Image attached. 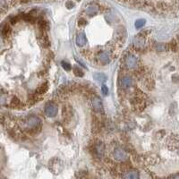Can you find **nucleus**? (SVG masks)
Here are the masks:
<instances>
[{
    "mask_svg": "<svg viewBox=\"0 0 179 179\" xmlns=\"http://www.w3.org/2000/svg\"><path fill=\"white\" fill-rule=\"evenodd\" d=\"M120 3L133 7L144 9L151 12L161 13L172 8L175 0H117Z\"/></svg>",
    "mask_w": 179,
    "mask_h": 179,
    "instance_id": "nucleus-1",
    "label": "nucleus"
},
{
    "mask_svg": "<svg viewBox=\"0 0 179 179\" xmlns=\"http://www.w3.org/2000/svg\"><path fill=\"white\" fill-rule=\"evenodd\" d=\"M41 121L40 119L36 116V115H31L26 117L23 121H22V126L26 128V129H30V130H34L37 129L40 126Z\"/></svg>",
    "mask_w": 179,
    "mask_h": 179,
    "instance_id": "nucleus-2",
    "label": "nucleus"
},
{
    "mask_svg": "<svg viewBox=\"0 0 179 179\" xmlns=\"http://www.w3.org/2000/svg\"><path fill=\"white\" fill-rule=\"evenodd\" d=\"M138 63H139L138 57H136V55H134L133 53L127 54L125 57V65L129 69L136 68L138 66Z\"/></svg>",
    "mask_w": 179,
    "mask_h": 179,
    "instance_id": "nucleus-3",
    "label": "nucleus"
},
{
    "mask_svg": "<svg viewBox=\"0 0 179 179\" xmlns=\"http://www.w3.org/2000/svg\"><path fill=\"white\" fill-rule=\"evenodd\" d=\"M96 59L98 61L99 64L101 65H108L110 63L112 57H111V53L108 51H100L97 53Z\"/></svg>",
    "mask_w": 179,
    "mask_h": 179,
    "instance_id": "nucleus-4",
    "label": "nucleus"
},
{
    "mask_svg": "<svg viewBox=\"0 0 179 179\" xmlns=\"http://www.w3.org/2000/svg\"><path fill=\"white\" fill-rule=\"evenodd\" d=\"M32 1H41V0H1V8L2 13L5 11V7L8 8L10 6H13L16 4H26Z\"/></svg>",
    "mask_w": 179,
    "mask_h": 179,
    "instance_id": "nucleus-5",
    "label": "nucleus"
},
{
    "mask_svg": "<svg viewBox=\"0 0 179 179\" xmlns=\"http://www.w3.org/2000/svg\"><path fill=\"white\" fill-rule=\"evenodd\" d=\"M113 157L117 161H126L128 159V154L125 150L120 147H116L113 152Z\"/></svg>",
    "mask_w": 179,
    "mask_h": 179,
    "instance_id": "nucleus-6",
    "label": "nucleus"
},
{
    "mask_svg": "<svg viewBox=\"0 0 179 179\" xmlns=\"http://www.w3.org/2000/svg\"><path fill=\"white\" fill-rule=\"evenodd\" d=\"M44 109H45V114L49 117L56 116L57 115V111H58L57 106L54 103H51V102H49V103L46 104Z\"/></svg>",
    "mask_w": 179,
    "mask_h": 179,
    "instance_id": "nucleus-7",
    "label": "nucleus"
},
{
    "mask_svg": "<svg viewBox=\"0 0 179 179\" xmlns=\"http://www.w3.org/2000/svg\"><path fill=\"white\" fill-rule=\"evenodd\" d=\"M87 37H86V33L84 32L80 31L79 33L76 34V39H75V42L76 45L78 47H84L87 43Z\"/></svg>",
    "mask_w": 179,
    "mask_h": 179,
    "instance_id": "nucleus-8",
    "label": "nucleus"
},
{
    "mask_svg": "<svg viewBox=\"0 0 179 179\" xmlns=\"http://www.w3.org/2000/svg\"><path fill=\"white\" fill-rule=\"evenodd\" d=\"M122 179H140V175L138 173V171L136 170H126L125 171L122 176H121Z\"/></svg>",
    "mask_w": 179,
    "mask_h": 179,
    "instance_id": "nucleus-9",
    "label": "nucleus"
},
{
    "mask_svg": "<svg viewBox=\"0 0 179 179\" xmlns=\"http://www.w3.org/2000/svg\"><path fill=\"white\" fill-rule=\"evenodd\" d=\"M120 83H121V87H122L123 89L126 90V89H129V88H131V87L133 86V78H132L131 76L126 75V76H124V77L121 79Z\"/></svg>",
    "mask_w": 179,
    "mask_h": 179,
    "instance_id": "nucleus-10",
    "label": "nucleus"
},
{
    "mask_svg": "<svg viewBox=\"0 0 179 179\" xmlns=\"http://www.w3.org/2000/svg\"><path fill=\"white\" fill-rule=\"evenodd\" d=\"M105 152V146L103 145V143H98L95 144L94 146V153L98 158H101L104 155Z\"/></svg>",
    "mask_w": 179,
    "mask_h": 179,
    "instance_id": "nucleus-11",
    "label": "nucleus"
},
{
    "mask_svg": "<svg viewBox=\"0 0 179 179\" xmlns=\"http://www.w3.org/2000/svg\"><path fill=\"white\" fill-rule=\"evenodd\" d=\"M92 108H94V110L96 111H100L102 109V102H101V99L98 98V97H94L93 99H92Z\"/></svg>",
    "mask_w": 179,
    "mask_h": 179,
    "instance_id": "nucleus-12",
    "label": "nucleus"
},
{
    "mask_svg": "<svg viewBox=\"0 0 179 179\" xmlns=\"http://www.w3.org/2000/svg\"><path fill=\"white\" fill-rule=\"evenodd\" d=\"M48 88H49V85L48 83H43L41 86H40L37 90V94L39 95H41V94H44L47 91H48Z\"/></svg>",
    "mask_w": 179,
    "mask_h": 179,
    "instance_id": "nucleus-13",
    "label": "nucleus"
},
{
    "mask_svg": "<svg viewBox=\"0 0 179 179\" xmlns=\"http://www.w3.org/2000/svg\"><path fill=\"white\" fill-rule=\"evenodd\" d=\"M76 177L79 179H87V177H88V173L85 170H80L76 174Z\"/></svg>",
    "mask_w": 179,
    "mask_h": 179,
    "instance_id": "nucleus-14",
    "label": "nucleus"
},
{
    "mask_svg": "<svg viewBox=\"0 0 179 179\" xmlns=\"http://www.w3.org/2000/svg\"><path fill=\"white\" fill-rule=\"evenodd\" d=\"M94 78L98 81H105L107 80V76L104 74H96L94 75Z\"/></svg>",
    "mask_w": 179,
    "mask_h": 179,
    "instance_id": "nucleus-15",
    "label": "nucleus"
},
{
    "mask_svg": "<svg viewBox=\"0 0 179 179\" xmlns=\"http://www.w3.org/2000/svg\"><path fill=\"white\" fill-rule=\"evenodd\" d=\"M73 72H74V74L76 76H79V77L83 76V72L81 71L78 66H74V67H73Z\"/></svg>",
    "mask_w": 179,
    "mask_h": 179,
    "instance_id": "nucleus-16",
    "label": "nucleus"
},
{
    "mask_svg": "<svg viewBox=\"0 0 179 179\" xmlns=\"http://www.w3.org/2000/svg\"><path fill=\"white\" fill-rule=\"evenodd\" d=\"M145 24V20L143 19H139L135 22V28L136 29H141L142 27H143V25Z\"/></svg>",
    "mask_w": 179,
    "mask_h": 179,
    "instance_id": "nucleus-17",
    "label": "nucleus"
},
{
    "mask_svg": "<svg viewBox=\"0 0 179 179\" xmlns=\"http://www.w3.org/2000/svg\"><path fill=\"white\" fill-rule=\"evenodd\" d=\"M40 42L44 45V47H48L50 45V42H49V38L47 37V36H43L42 38H41V40H40Z\"/></svg>",
    "mask_w": 179,
    "mask_h": 179,
    "instance_id": "nucleus-18",
    "label": "nucleus"
},
{
    "mask_svg": "<svg viewBox=\"0 0 179 179\" xmlns=\"http://www.w3.org/2000/svg\"><path fill=\"white\" fill-rule=\"evenodd\" d=\"M62 66H63V68L65 69V71H67V72H69V71L72 69V66H71V65H70L69 63L65 62V61H62Z\"/></svg>",
    "mask_w": 179,
    "mask_h": 179,
    "instance_id": "nucleus-19",
    "label": "nucleus"
},
{
    "mask_svg": "<svg viewBox=\"0 0 179 179\" xmlns=\"http://www.w3.org/2000/svg\"><path fill=\"white\" fill-rule=\"evenodd\" d=\"M101 92L105 96L108 94V87L106 85H102V87H101Z\"/></svg>",
    "mask_w": 179,
    "mask_h": 179,
    "instance_id": "nucleus-20",
    "label": "nucleus"
},
{
    "mask_svg": "<svg viewBox=\"0 0 179 179\" xmlns=\"http://www.w3.org/2000/svg\"><path fill=\"white\" fill-rule=\"evenodd\" d=\"M168 179H179V173L172 175L171 177H169V178Z\"/></svg>",
    "mask_w": 179,
    "mask_h": 179,
    "instance_id": "nucleus-21",
    "label": "nucleus"
}]
</instances>
